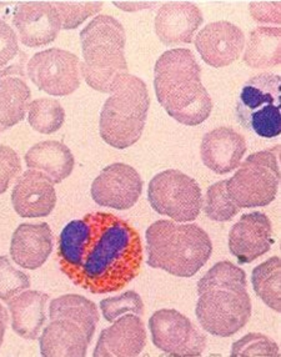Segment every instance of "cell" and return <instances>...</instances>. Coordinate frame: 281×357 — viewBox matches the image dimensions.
<instances>
[{
	"instance_id": "6da1fadb",
	"label": "cell",
	"mask_w": 281,
	"mask_h": 357,
	"mask_svg": "<svg viewBox=\"0 0 281 357\" xmlns=\"http://www.w3.org/2000/svg\"><path fill=\"white\" fill-rule=\"evenodd\" d=\"M58 260L75 285L91 294H109L126 289L140 274L143 245L128 221L96 211L63 229Z\"/></svg>"
},
{
	"instance_id": "7a4b0ae2",
	"label": "cell",
	"mask_w": 281,
	"mask_h": 357,
	"mask_svg": "<svg viewBox=\"0 0 281 357\" xmlns=\"http://www.w3.org/2000/svg\"><path fill=\"white\" fill-rule=\"evenodd\" d=\"M246 275L233 262L220 261L197 282V320L214 336L230 337L252 317Z\"/></svg>"
},
{
	"instance_id": "3957f363",
	"label": "cell",
	"mask_w": 281,
	"mask_h": 357,
	"mask_svg": "<svg viewBox=\"0 0 281 357\" xmlns=\"http://www.w3.org/2000/svg\"><path fill=\"white\" fill-rule=\"evenodd\" d=\"M156 99L180 124L197 126L208 119L213 100L202 83V68L185 48L162 54L154 68Z\"/></svg>"
},
{
	"instance_id": "277c9868",
	"label": "cell",
	"mask_w": 281,
	"mask_h": 357,
	"mask_svg": "<svg viewBox=\"0 0 281 357\" xmlns=\"http://www.w3.org/2000/svg\"><path fill=\"white\" fill-rule=\"evenodd\" d=\"M145 238L148 265L179 278L194 276L213 254L208 232L197 224L156 221L148 227Z\"/></svg>"
},
{
	"instance_id": "5b68a950",
	"label": "cell",
	"mask_w": 281,
	"mask_h": 357,
	"mask_svg": "<svg viewBox=\"0 0 281 357\" xmlns=\"http://www.w3.org/2000/svg\"><path fill=\"white\" fill-rule=\"evenodd\" d=\"M83 58L80 73L91 89L113 93L129 74L126 59V30L114 17L98 15L80 31Z\"/></svg>"
},
{
	"instance_id": "8992f818",
	"label": "cell",
	"mask_w": 281,
	"mask_h": 357,
	"mask_svg": "<svg viewBox=\"0 0 281 357\" xmlns=\"http://www.w3.org/2000/svg\"><path fill=\"white\" fill-rule=\"evenodd\" d=\"M99 317L96 305L82 295L54 298L49 306L50 324L39 339L42 356H86Z\"/></svg>"
},
{
	"instance_id": "52a82bcc",
	"label": "cell",
	"mask_w": 281,
	"mask_h": 357,
	"mask_svg": "<svg viewBox=\"0 0 281 357\" xmlns=\"http://www.w3.org/2000/svg\"><path fill=\"white\" fill-rule=\"evenodd\" d=\"M149 107L146 84L135 75H126L102 107L99 119L102 140L115 149L134 145L143 135Z\"/></svg>"
},
{
	"instance_id": "ba28073f",
	"label": "cell",
	"mask_w": 281,
	"mask_h": 357,
	"mask_svg": "<svg viewBox=\"0 0 281 357\" xmlns=\"http://www.w3.org/2000/svg\"><path fill=\"white\" fill-rule=\"evenodd\" d=\"M280 146L249 155L233 178L227 180V190L239 208H261L275 200L280 184Z\"/></svg>"
},
{
	"instance_id": "9c48e42d",
	"label": "cell",
	"mask_w": 281,
	"mask_h": 357,
	"mask_svg": "<svg viewBox=\"0 0 281 357\" xmlns=\"http://www.w3.org/2000/svg\"><path fill=\"white\" fill-rule=\"evenodd\" d=\"M281 77L263 73L246 82L236 102L238 121L257 137L273 139L281 132Z\"/></svg>"
},
{
	"instance_id": "30bf717a",
	"label": "cell",
	"mask_w": 281,
	"mask_h": 357,
	"mask_svg": "<svg viewBox=\"0 0 281 357\" xmlns=\"http://www.w3.org/2000/svg\"><path fill=\"white\" fill-rule=\"evenodd\" d=\"M148 199L158 214L178 222L195 220L203 208L199 184L175 169L162 172L150 180Z\"/></svg>"
},
{
	"instance_id": "8fae6325",
	"label": "cell",
	"mask_w": 281,
	"mask_h": 357,
	"mask_svg": "<svg viewBox=\"0 0 281 357\" xmlns=\"http://www.w3.org/2000/svg\"><path fill=\"white\" fill-rule=\"evenodd\" d=\"M26 72L36 88L49 96H70L80 86L79 58L63 49H47L33 55Z\"/></svg>"
},
{
	"instance_id": "7c38bea8",
	"label": "cell",
	"mask_w": 281,
	"mask_h": 357,
	"mask_svg": "<svg viewBox=\"0 0 281 357\" xmlns=\"http://www.w3.org/2000/svg\"><path fill=\"white\" fill-rule=\"evenodd\" d=\"M149 328L153 344L170 356H202L206 347L205 335L176 310L155 311Z\"/></svg>"
},
{
	"instance_id": "4fadbf2b",
	"label": "cell",
	"mask_w": 281,
	"mask_h": 357,
	"mask_svg": "<svg viewBox=\"0 0 281 357\" xmlns=\"http://www.w3.org/2000/svg\"><path fill=\"white\" fill-rule=\"evenodd\" d=\"M90 192L93 200L100 206L128 210L140 199L143 178L130 165L114 162L96 176Z\"/></svg>"
},
{
	"instance_id": "5bb4252c",
	"label": "cell",
	"mask_w": 281,
	"mask_h": 357,
	"mask_svg": "<svg viewBox=\"0 0 281 357\" xmlns=\"http://www.w3.org/2000/svg\"><path fill=\"white\" fill-rule=\"evenodd\" d=\"M13 23L20 42L29 48H39L54 42L60 23L52 1H22L13 12Z\"/></svg>"
},
{
	"instance_id": "9a60e30c",
	"label": "cell",
	"mask_w": 281,
	"mask_h": 357,
	"mask_svg": "<svg viewBox=\"0 0 281 357\" xmlns=\"http://www.w3.org/2000/svg\"><path fill=\"white\" fill-rule=\"evenodd\" d=\"M245 36L239 26L215 22L204 26L195 36V47L202 59L213 68H224L239 59Z\"/></svg>"
},
{
	"instance_id": "2e32d148",
	"label": "cell",
	"mask_w": 281,
	"mask_h": 357,
	"mask_svg": "<svg viewBox=\"0 0 281 357\" xmlns=\"http://www.w3.org/2000/svg\"><path fill=\"white\" fill-rule=\"evenodd\" d=\"M274 244L273 225L263 213L243 215L229 232V250L239 264H250L266 254Z\"/></svg>"
},
{
	"instance_id": "e0dca14e",
	"label": "cell",
	"mask_w": 281,
	"mask_h": 357,
	"mask_svg": "<svg viewBox=\"0 0 281 357\" xmlns=\"http://www.w3.org/2000/svg\"><path fill=\"white\" fill-rule=\"evenodd\" d=\"M26 54L20 53L10 66L0 69V129L6 130L24 119L31 98L26 84Z\"/></svg>"
},
{
	"instance_id": "ac0fdd59",
	"label": "cell",
	"mask_w": 281,
	"mask_h": 357,
	"mask_svg": "<svg viewBox=\"0 0 281 357\" xmlns=\"http://www.w3.org/2000/svg\"><path fill=\"white\" fill-rule=\"evenodd\" d=\"M12 204L20 218L49 216L56 204L54 184L45 174L33 169L28 170L18 178L13 189Z\"/></svg>"
},
{
	"instance_id": "d6986e66",
	"label": "cell",
	"mask_w": 281,
	"mask_h": 357,
	"mask_svg": "<svg viewBox=\"0 0 281 357\" xmlns=\"http://www.w3.org/2000/svg\"><path fill=\"white\" fill-rule=\"evenodd\" d=\"M203 22V13L195 4L190 1H168L156 14V36L165 45L190 44Z\"/></svg>"
},
{
	"instance_id": "ffe728a7",
	"label": "cell",
	"mask_w": 281,
	"mask_h": 357,
	"mask_svg": "<svg viewBox=\"0 0 281 357\" xmlns=\"http://www.w3.org/2000/svg\"><path fill=\"white\" fill-rule=\"evenodd\" d=\"M146 345V330L140 316L126 315L104 328L96 342L94 357H132Z\"/></svg>"
},
{
	"instance_id": "44dd1931",
	"label": "cell",
	"mask_w": 281,
	"mask_h": 357,
	"mask_svg": "<svg viewBox=\"0 0 281 357\" xmlns=\"http://www.w3.org/2000/svg\"><path fill=\"white\" fill-rule=\"evenodd\" d=\"M245 153V137L227 126L206 132L200 148L204 165L219 175L238 169Z\"/></svg>"
},
{
	"instance_id": "7402d4cb",
	"label": "cell",
	"mask_w": 281,
	"mask_h": 357,
	"mask_svg": "<svg viewBox=\"0 0 281 357\" xmlns=\"http://www.w3.org/2000/svg\"><path fill=\"white\" fill-rule=\"evenodd\" d=\"M53 251V232L47 222L22 224L13 234L10 257L20 268L36 270Z\"/></svg>"
},
{
	"instance_id": "603a6c76",
	"label": "cell",
	"mask_w": 281,
	"mask_h": 357,
	"mask_svg": "<svg viewBox=\"0 0 281 357\" xmlns=\"http://www.w3.org/2000/svg\"><path fill=\"white\" fill-rule=\"evenodd\" d=\"M49 295L44 292L26 290L9 298L8 309L12 314L14 333L25 340H36L47 320L45 305Z\"/></svg>"
},
{
	"instance_id": "cb8c5ba5",
	"label": "cell",
	"mask_w": 281,
	"mask_h": 357,
	"mask_svg": "<svg viewBox=\"0 0 281 357\" xmlns=\"http://www.w3.org/2000/svg\"><path fill=\"white\" fill-rule=\"evenodd\" d=\"M24 159L26 167L45 174L54 185L70 176L75 164L70 149L55 140L36 144L28 150Z\"/></svg>"
},
{
	"instance_id": "d4e9b609",
	"label": "cell",
	"mask_w": 281,
	"mask_h": 357,
	"mask_svg": "<svg viewBox=\"0 0 281 357\" xmlns=\"http://www.w3.org/2000/svg\"><path fill=\"white\" fill-rule=\"evenodd\" d=\"M281 31L279 28L259 26L250 31L244 61L252 69H268L281 61Z\"/></svg>"
},
{
	"instance_id": "484cf974",
	"label": "cell",
	"mask_w": 281,
	"mask_h": 357,
	"mask_svg": "<svg viewBox=\"0 0 281 357\" xmlns=\"http://www.w3.org/2000/svg\"><path fill=\"white\" fill-rule=\"evenodd\" d=\"M280 259L273 256L252 270L254 291L270 309L281 311Z\"/></svg>"
},
{
	"instance_id": "4316f807",
	"label": "cell",
	"mask_w": 281,
	"mask_h": 357,
	"mask_svg": "<svg viewBox=\"0 0 281 357\" xmlns=\"http://www.w3.org/2000/svg\"><path fill=\"white\" fill-rule=\"evenodd\" d=\"M28 110L29 126L40 134H54L66 121L64 107L55 99H36L30 102Z\"/></svg>"
},
{
	"instance_id": "83f0119b",
	"label": "cell",
	"mask_w": 281,
	"mask_h": 357,
	"mask_svg": "<svg viewBox=\"0 0 281 357\" xmlns=\"http://www.w3.org/2000/svg\"><path fill=\"white\" fill-rule=\"evenodd\" d=\"M59 19L60 29H77L86 19L102 10V1H52Z\"/></svg>"
},
{
	"instance_id": "f1b7e54d",
	"label": "cell",
	"mask_w": 281,
	"mask_h": 357,
	"mask_svg": "<svg viewBox=\"0 0 281 357\" xmlns=\"http://www.w3.org/2000/svg\"><path fill=\"white\" fill-rule=\"evenodd\" d=\"M241 208H238L233 200L229 197L227 190V180L219 181L216 184L211 185L204 203V211L210 220L230 221L234 216H236Z\"/></svg>"
},
{
	"instance_id": "f546056e",
	"label": "cell",
	"mask_w": 281,
	"mask_h": 357,
	"mask_svg": "<svg viewBox=\"0 0 281 357\" xmlns=\"http://www.w3.org/2000/svg\"><path fill=\"white\" fill-rule=\"evenodd\" d=\"M100 309L104 319L108 322L115 321L120 315H124L126 312L135 314L140 317L145 312L143 300L135 291H126L120 296L104 298L100 301Z\"/></svg>"
},
{
	"instance_id": "4dcf8cb0",
	"label": "cell",
	"mask_w": 281,
	"mask_h": 357,
	"mask_svg": "<svg viewBox=\"0 0 281 357\" xmlns=\"http://www.w3.org/2000/svg\"><path fill=\"white\" fill-rule=\"evenodd\" d=\"M233 357L280 356L279 346L263 333H248L235 341L231 350Z\"/></svg>"
},
{
	"instance_id": "1f68e13d",
	"label": "cell",
	"mask_w": 281,
	"mask_h": 357,
	"mask_svg": "<svg viewBox=\"0 0 281 357\" xmlns=\"http://www.w3.org/2000/svg\"><path fill=\"white\" fill-rule=\"evenodd\" d=\"M29 276L13 266L6 256H0V300L8 301L30 289Z\"/></svg>"
},
{
	"instance_id": "d6a6232c",
	"label": "cell",
	"mask_w": 281,
	"mask_h": 357,
	"mask_svg": "<svg viewBox=\"0 0 281 357\" xmlns=\"http://www.w3.org/2000/svg\"><path fill=\"white\" fill-rule=\"evenodd\" d=\"M22 170V162L15 150L6 145H0V195L4 194L13 180Z\"/></svg>"
},
{
	"instance_id": "836d02e7",
	"label": "cell",
	"mask_w": 281,
	"mask_h": 357,
	"mask_svg": "<svg viewBox=\"0 0 281 357\" xmlns=\"http://www.w3.org/2000/svg\"><path fill=\"white\" fill-rule=\"evenodd\" d=\"M22 50L19 49L18 36L12 26L0 19V69L18 59Z\"/></svg>"
},
{
	"instance_id": "e575fe53",
	"label": "cell",
	"mask_w": 281,
	"mask_h": 357,
	"mask_svg": "<svg viewBox=\"0 0 281 357\" xmlns=\"http://www.w3.org/2000/svg\"><path fill=\"white\" fill-rule=\"evenodd\" d=\"M280 1H252L249 8L255 22L280 24Z\"/></svg>"
},
{
	"instance_id": "d590c367",
	"label": "cell",
	"mask_w": 281,
	"mask_h": 357,
	"mask_svg": "<svg viewBox=\"0 0 281 357\" xmlns=\"http://www.w3.org/2000/svg\"><path fill=\"white\" fill-rule=\"evenodd\" d=\"M8 321H9V315L8 311L3 305H0V347L3 345L4 341V335H6V328H8Z\"/></svg>"
},
{
	"instance_id": "8d00e7d4",
	"label": "cell",
	"mask_w": 281,
	"mask_h": 357,
	"mask_svg": "<svg viewBox=\"0 0 281 357\" xmlns=\"http://www.w3.org/2000/svg\"><path fill=\"white\" fill-rule=\"evenodd\" d=\"M0 131H1V129H0Z\"/></svg>"
}]
</instances>
